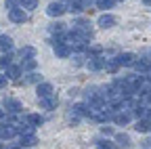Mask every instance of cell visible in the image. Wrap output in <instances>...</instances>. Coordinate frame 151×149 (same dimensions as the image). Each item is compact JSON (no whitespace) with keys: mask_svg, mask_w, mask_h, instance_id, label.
<instances>
[{"mask_svg":"<svg viewBox=\"0 0 151 149\" xmlns=\"http://www.w3.org/2000/svg\"><path fill=\"white\" fill-rule=\"evenodd\" d=\"M2 105H4V109L9 111V114H13V116H17V114H21V111H23V103L17 101V99H11V97H6L2 101Z\"/></svg>","mask_w":151,"mask_h":149,"instance_id":"1","label":"cell"},{"mask_svg":"<svg viewBox=\"0 0 151 149\" xmlns=\"http://www.w3.org/2000/svg\"><path fill=\"white\" fill-rule=\"evenodd\" d=\"M86 67L90 71H99V69H105V59L101 57V55H90V57L86 59Z\"/></svg>","mask_w":151,"mask_h":149,"instance_id":"2","label":"cell"},{"mask_svg":"<svg viewBox=\"0 0 151 149\" xmlns=\"http://www.w3.org/2000/svg\"><path fill=\"white\" fill-rule=\"evenodd\" d=\"M9 19H11L13 23H25V21H27V13H25L23 6H17V9L9 11Z\"/></svg>","mask_w":151,"mask_h":149,"instance_id":"3","label":"cell"},{"mask_svg":"<svg viewBox=\"0 0 151 149\" xmlns=\"http://www.w3.org/2000/svg\"><path fill=\"white\" fill-rule=\"evenodd\" d=\"M52 50H55L57 57L65 59V57H69V55H71V44H69V42H55Z\"/></svg>","mask_w":151,"mask_h":149,"instance_id":"4","label":"cell"},{"mask_svg":"<svg viewBox=\"0 0 151 149\" xmlns=\"http://www.w3.org/2000/svg\"><path fill=\"white\" fill-rule=\"evenodd\" d=\"M65 11H67V9H65L61 2H50V4L46 6V15H48V17H61Z\"/></svg>","mask_w":151,"mask_h":149,"instance_id":"5","label":"cell"},{"mask_svg":"<svg viewBox=\"0 0 151 149\" xmlns=\"http://www.w3.org/2000/svg\"><path fill=\"white\" fill-rule=\"evenodd\" d=\"M118 59V63H120V67H132L134 65V61H137V57L132 53H122L120 57H116Z\"/></svg>","mask_w":151,"mask_h":149,"instance_id":"6","label":"cell"},{"mask_svg":"<svg viewBox=\"0 0 151 149\" xmlns=\"http://www.w3.org/2000/svg\"><path fill=\"white\" fill-rule=\"evenodd\" d=\"M38 101H40V105L44 107V109H55L57 105H59V99H57V95H48V97H40V99H38Z\"/></svg>","mask_w":151,"mask_h":149,"instance_id":"7","label":"cell"},{"mask_svg":"<svg viewBox=\"0 0 151 149\" xmlns=\"http://www.w3.org/2000/svg\"><path fill=\"white\" fill-rule=\"evenodd\" d=\"M17 135H19V132H17V126H15L13 122L0 128V139H13V137H17Z\"/></svg>","mask_w":151,"mask_h":149,"instance_id":"8","label":"cell"},{"mask_svg":"<svg viewBox=\"0 0 151 149\" xmlns=\"http://www.w3.org/2000/svg\"><path fill=\"white\" fill-rule=\"evenodd\" d=\"M71 111H73L76 116H80V118H86V116L90 118V116H92V109H90V105H84V103L73 105V109H71Z\"/></svg>","mask_w":151,"mask_h":149,"instance_id":"9","label":"cell"},{"mask_svg":"<svg viewBox=\"0 0 151 149\" xmlns=\"http://www.w3.org/2000/svg\"><path fill=\"white\" fill-rule=\"evenodd\" d=\"M97 23H99V27H105V30H107V27H113V25H116L118 19H116L113 15H107V13H105V15L99 17V21H97Z\"/></svg>","mask_w":151,"mask_h":149,"instance_id":"10","label":"cell"},{"mask_svg":"<svg viewBox=\"0 0 151 149\" xmlns=\"http://www.w3.org/2000/svg\"><path fill=\"white\" fill-rule=\"evenodd\" d=\"M21 147H34V145H38V137H36V132H32V135H21Z\"/></svg>","mask_w":151,"mask_h":149,"instance_id":"11","label":"cell"},{"mask_svg":"<svg viewBox=\"0 0 151 149\" xmlns=\"http://www.w3.org/2000/svg\"><path fill=\"white\" fill-rule=\"evenodd\" d=\"M4 71H6V73H4L6 78H13V80H15V78H19V76H21L23 67H21V65H13V63H11V65H9Z\"/></svg>","mask_w":151,"mask_h":149,"instance_id":"12","label":"cell"},{"mask_svg":"<svg viewBox=\"0 0 151 149\" xmlns=\"http://www.w3.org/2000/svg\"><path fill=\"white\" fill-rule=\"evenodd\" d=\"M132 67H134L139 73H147L149 69H151V63L147 61V59H137L134 61V65H132Z\"/></svg>","mask_w":151,"mask_h":149,"instance_id":"13","label":"cell"},{"mask_svg":"<svg viewBox=\"0 0 151 149\" xmlns=\"http://www.w3.org/2000/svg\"><path fill=\"white\" fill-rule=\"evenodd\" d=\"M36 92H38V99H40V97H48V95H52V86L46 84V82H40L38 88H36Z\"/></svg>","mask_w":151,"mask_h":149,"instance_id":"14","label":"cell"},{"mask_svg":"<svg viewBox=\"0 0 151 149\" xmlns=\"http://www.w3.org/2000/svg\"><path fill=\"white\" fill-rule=\"evenodd\" d=\"M113 122H116L118 126H126L130 122V111L128 114H122V111H116V116H113Z\"/></svg>","mask_w":151,"mask_h":149,"instance_id":"15","label":"cell"},{"mask_svg":"<svg viewBox=\"0 0 151 149\" xmlns=\"http://www.w3.org/2000/svg\"><path fill=\"white\" fill-rule=\"evenodd\" d=\"M13 48V40L9 38V36H0V50L2 53H9Z\"/></svg>","mask_w":151,"mask_h":149,"instance_id":"16","label":"cell"},{"mask_svg":"<svg viewBox=\"0 0 151 149\" xmlns=\"http://www.w3.org/2000/svg\"><path fill=\"white\" fill-rule=\"evenodd\" d=\"M149 130H151V124H149V120H139L137 122V132H149Z\"/></svg>","mask_w":151,"mask_h":149,"instance_id":"17","label":"cell"},{"mask_svg":"<svg viewBox=\"0 0 151 149\" xmlns=\"http://www.w3.org/2000/svg\"><path fill=\"white\" fill-rule=\"evenodd\" d=\"M25 120H27V124H32V126H40V124H42V116H38V114H27Z\"/></svg>","mask_w":151,"mask_h":149,"instance_id":"18","label":"cell"},{"mask_svg":"<svg viewBox=\"0 0 151 149\" xmlns=\"http://www.w3.org/2000/svg\"><path fill=\"white\" fill-rule=\"evenodd\" d=\"M19 6H23L25 11H34L38 6V0H19Z\"/></svg>","mask_w":151,"mask_h":149,"instance_id":"19","label":"cell"},{"mask_svg":"<svg viewBox=\"0 0 151 149\" xmlns=\"http://www.w3.org/2000/svg\"><path fill=\"white\" fill-rule=\"evenodd\" d=\"M113 2H116V0H97V9L99 11H109L113 6Z\"/></svg>","mask_w":151,"mask_h":149,"instance_id":"20","label":"cell"},{"mask_svg":"<svg viewBox=\"0 0 151 149\" xmlns=\"http://www.w3.org/2000/svg\"><path fill=\"white\" fill-rule=\"evenodd\" d=\"M21 57H23V59L36 57V48H34V46H23V48H21Z\"/></svg>","mask_w":151,"mask_h":149,"instance_id":"21","label":"cell"},{"mask_svg":"<svg viewBox=\"0 0 151 149\" xmlns=\"http://www.w3.org/2000/svg\"><path fill=\"white\" fill-rule=\"evenodd\" d=\"M116 143L122 145V147H128V145H130V137L124 135V132H120V135H116Z\"/></svg>","mask_w":151,"mask_h":149,"instance_id":"22","label":"cell"},{"mask_svg":"<svg viewBox=\"0 0 151 149\" xmlns=\"http://www.w3.org/2000/svg\"><path fill=\"white\" fill-rule=\"evenodd\" d=\"M40 82H42V76L40 73H34V71L25 78V84H40Z\"/></svg>","mask_w":151,"mask_h":149,"instance_id":"23","label":"cell"},{"mask_svg":"<svg viewBox=\"0 0 151 149\" xmlns=\"http://www.w3.org/2000/svg\"><path fill=\"white\" fill-rule=\"evenodd\" d=\"M21 67L27 69V71H34V69H36V59H34V57H32V59H23Z\"/></svg>","mask_w":151,"mask_h":149,"instance_id":"24","label":"cell"},{"mask_svg":"<svg viewBox=\"0 0 151 149\" xmlns=\"http://www.w3.org/2000/svg\"><path fill=\"white\" fill-rule=\"evenodd\" d=\"M63 27H65V25H63V23H59V21H57V23H50V25H48V30H50L52 34H63V32H65Z\"/></svg>","mask_w":151,"mask_h":149,"instance_id":"25","label":"cell"},{"mask_svg":"<svg viewBox=\"0 0 151 149\" xmlns=\"http://www.w3.org/2000/svg\"><path fill=\"white\" fill-rule=\"evenodd\" d=\"M11 65V55H0V69H6Z\"/></svg>","mask_w":151,"mask_h":149,"instance_id":"26","label":"cell"},{"mask_svg":"<svg viewBox=\"0 0 151 149\" xmlns=\"http://www.w3.org/2000/svg\"><path fill=\"white\" fill-rule=\"evenodd\" d=\"M17 4H19V0H6V2H4V6H6L9 11H13V9H17Z\"/></svg>","mask_w":151,"mask_h":149,"instance_id":"27","label":"cell"},{"mask_svg":"<svg viewBox=\"0 0 151 149\" xmlns=\"http://www.w3.org/2000/svg\"><path fill=\"white\" fill-rule=\"evenodd\" d=\"M97 147H99V149H111V143H109V141H99Z\"/></svg>","mask_w":151,"mask_h":149,"instance_id":"28","label":"cell"},{"mask_svg":"<svg viewBox=\"0 0 151 149\" xmlns=\"http://www.w3.org/2000/svg\"><path fill=\"white\" fill-rule=\"evenodd\" d=\"M6 86V76H0V88Z\"/></svg>","mask_w":151,"mask_h":149,"instance_id":"29","label":"cell"},{"mask_svg":"<svg viewBox=\"0 0 151 149\" xmlns=\"http://www.w3.org/2000/svg\"><path fill=\"white\" fill-rule=\"evenodd\" d=\"M103 135H107V137H109V135H113V130H111V128H107V126H105V128H103Z\"/></svg>","mask_w":151,"mask_h":149,"instance_id":"30","label":"cell"},{"mask_svg":"<svg viewBox=\"0 0 151 149\" xmlns=\"http://www.w3.org/2000/svg\"><path fill=\"white\" fill-rule=\"evenodd\" d=\"M9 149H23V147H21V143H19V145H11Z\"/></svg>","mask_w":151,"mask_h":149,"instance_id":"31","label":"cell"},{"mask_svg":"<svg viewBox=\"0 0 151 149\" xmlns=\"http://www.w3.org/2000/svg\"><path fill=\"white\" fill-rule=\"evenodd\" d=\"M0 120H4V111L2 109H0Z\"/></svg>","mask_w":151,"mask_h":149,"instance_id":"32","label":"cell"},{"mask_svg":"<svg viewBox=\"0 0 151 149\" xmlns=\"http://www.w3.org/2000/svg\"><path fill=\"white\" fill-rule=\"evenodd\" d=\"M61 2H65V0H61Z\"/></svg>","mask_w":151,"mask_h":149,"instance_id":"33","label":"cell"},{"mask_svg":"<svg viewBox=\"0 0 151 149\" xmlns=\"http://www.w3.org/2000/svg\"><path fill=\"white\" fill-rule=\"evenodd\" d=\"M149 55H151V50H149Z\"/></svg>","mask_w":151,"mask_h":149,"instance_id":"34","label":"cell"},{"mask_svg":"<svg viewBox=\"0 0 151 149\" xmlns=\"http://www.w3.org/2000/svg\"><path fill=\"white\" fill-rule=\"evenodd\" d=\"M116 2H118V0H116Z\"/></svg>","mask_w":151,"mask_h":149,"instance_id":"35","label":"cell"}]
</instances>
